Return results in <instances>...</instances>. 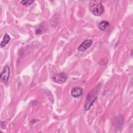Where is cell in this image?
I'll list each match as a JSON object with an SVG mask.
<instances>
[{
    "label": "cell",
    "instance_id": "6da1fadb",
    "mask_svg": "<svg viewBox=\"0 0 133 133\" xmlns=\"http://www.w3.org/2000/svg\"><path fill=\"white\" fill-rule=\"evenodd\" d=\"M90 12L95 16H100L104 11V7L100 1H91L89 4Z\"/></svg>",
    "mask_w": 133,
    "mask_h": 133
},
{
    "label": "cell",
    "instance_id": "7a4b0ae2",
    "mask_svg": "<svg viewBox=\"0 0 133 133\" xmlns=\"http://www.w3.org/2000/svg\"><path fill=\"white\" fill-rule=\"evenodd\" d=\"M67 79L66 75L64 73H57L54 75L52 77V80L58 84H63L64 83Z\"/></svg>",
    "mask_w": 133,
    "mask_h": 133
},
{
    "label": "cell",
    "instance_id": "3957f363",
    "mask_svg": "<svg viewBox=\"0 0 133 133\" xmlns=\"http://www.w3.org/2000/svg\"><path fill=\"white\" fill-rule=\"evenodd\" d=\"M96 99V96H95L93 94L90 93L88 94V95L87 97V99L86 100V102L85 104V110L86 111H87L89 109V108L91 107V106L92 105L93 103L95 101Z\"/></svg>",
    "mask_w": 133,
    "mask_h": 133
},
{
    "label": "cell",
    "instance_id": "277c9868",
    "mask_svg": "<svg viewBox=\"0 0 133 133\" xmlns=\"http://www.w3.org/2000/svg\"><path fill=\"white\" fill-rule=\"evenodd\" d=\"M10 74V69L8 65H6L1 73V79L3 82H7Z\"/></svg>",
    "mask_w": 133,
    "mask_h": 133
},
{
    "label": "cell",
    "instance_id": "5b68a950",
    "mask_svg": "<svg viewBox=\"0 0 133 133\" xmlns=\"http://www.w3.org/2000/svg\"><path fill=\"white\" fill-rule=\"evenodd\" d=\"M92 41L90 39H86L77 48V49L80 51H83L88 49L91 45Z\"/></svg>",
    "mask_w": 133,
    "mask_h": 133
},
{
    "label": "cell",
    "instance_id": "8992f818",
    "mask_svg": "<svg viewBox=\"0 0 133 133\" xmlns=\"http://www.w3.org/2000/svg\"><path fill=\"white\" fill-rule=\"evenodd\" d=\"M71 95L74 98H77L80 97L83 94V89L79 87H75L72 88L71 90Z\"/></svg>",
    "mask_w": 133,
    "mask_h": 133
},
{
    "label": "cell",
    "instance_id": "52a82bcc",
    "mask_svg": "<svg viewBox=\"0 0 133 133\" xmlns=\"http://www.w3.org/2000/svg\"><path fill=\"white\" fill-rule=\"evenodd\" d=\"M10 37L9 35L8 34L6 33L4 36L3 39L2 40V41L1 43V47L3 48V47L5 46L8 43V42L10 41Z\"/></svg>",
    "mask_w": 133,
    "mask_h": 133
},
{
    "label": "cell",
    "instance_id": "ba28073f",
    "mask_svg": "<svg viewBox=\"0 0 133 133\" xmlns=\"http://www.w3.org/2000/svg\"><path fill=\"white\" fill-rule=\"evenodd\" d=\"M109 23L107 21H102L98 25V28L100 30L104 31L109 26Z\"/></svg>",
    "mask_w": 133,
    "mask_h": 133
},
{
    "label": "cell",
    "instance_id": "9c48e42d",
    "mask_svg": "<svg viewBox=\"0 0 133 133\" xmlns=\"http://www.w3.org/2000/svg\"><path fill=\"white\" fill-rule=\"evenodd\" d=\"M34 2L33 1H29V0H26V1H22L20 2V3L25 6H28L29 5H30L31 4H32Z\"/></svg>",
    "mask_w": 133,
    "mask_h": 133
}]
</instances>
